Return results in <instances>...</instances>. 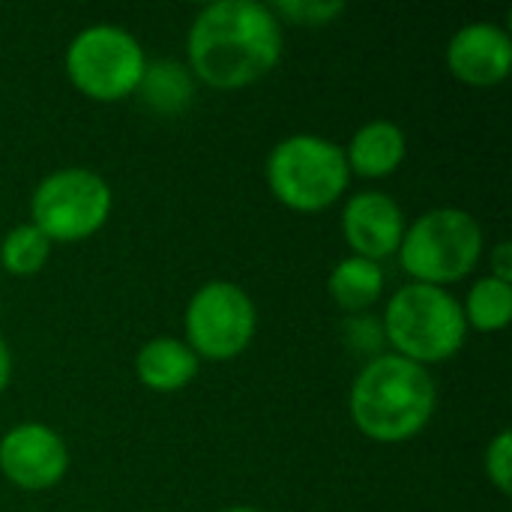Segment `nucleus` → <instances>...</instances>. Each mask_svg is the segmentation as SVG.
<instances>
[{
  "instance_id": "nucleus-7",
  "label": "nucleus",
  "mask_w": 512,
  "mask_h": 512,
  "mask_svg": "<svg viewBox=\"0 0 512 512\" xmlns=\"http://www.w3.org/2000/svg\"><path fill=\"white\" fill-rule=\"evenodd\" d=\"M111 204L114 195L102 174L90 168H60L33 189L30 216L51 243H81L105 228Z\"/></svg>"
},
{
  "instance_id": "nucleus-10",
  "label": "nucleus",
  "mask_w": 512,
  "mask_h": 512,
  "mask_svg": "<svg viewBox=\"0 0 512 512\" xmlns=\"http://www.w3.org/2000/svg\"><path fill=\"white\" fill-rule=\"evenodd\" d=\"M405 228V213L387 192H357L342 213V234L351 252L375 264L399 252Z\"/></svg>"
},
{
  "instance_id": "nucleus-12",
  "label": "nucleus",
  "mask_w": 512,
  "mask_h": 512,
  "mask_svg": "<svg viewBox=\"0 0 512 512\" xmlns=\"http://www.w3.org/2000/svg\"><path fill=\"white\" fill-rule=\"evenodd\" d=\"M408 156V138L402 126L393 120H369L363 123L345 150L348 171L366 180H381L399 171V165Z\"/></svg>"
},
{
  "instance_id": "nucleus-17",
  "label": "nucleus",
  "mask_w": 512,
  "mask_h": 512,
  "mask_svg": "<svg viewBox=\"0 0 512 512\" xmlns=\"http://www.w3.org/2000/svg\"><path fill=\"white\" fill-rule=\"evenodd\" d=\"M54 243L33 225H15L3 240H0V264L12 276H36L48 258H51Z\"/></svg>"
},
{
  "instance_id": "nucleus-1",
  "label": "nucleus",
  "mask_w": 512,
  "mask_h": 512,
  "mask_svg": "<svg viewBox=\"0 0 512 512\" xmlns=\"http://www.w3.org/2000/svg\"><path fill=\"white\" fill-rule=\"evenodd\" d=\"M282 45V24L267 3L219 0L189 27V72L213 90H240L279 66Z\"/></svg>"
},
{
  "instance_id": "nucleus-9",
  "label": "nucleus",
  "mask_w": 512,
  "mask_h": 512,
  "mask_svg": "<svg viewBox=\"0 0 512 512\" xmlns=\"http://www.w3.org/2000/svg\"><path fill=\"white\" fill-rule=\"evenodd\" d=\"M0 471L24 492L54 489L69 471L66 441L45 423H18L0 438Z\"/></svg>"
},
{
  "instance_id": "nucleus-11",
  "label": "nucleus",
  "mask_w": 512,
  "mask_h": 512,
  "mask_svg": "<svg viewBox=\"0 0 512 512\" xmlns=\"http://www.w3.org/2000/svg\"><path fill=\"white\" fill-rule=\"evenodd\" d=\"M447 66L456 81L468 87H495L512 69L510 33L489 21L465 24L447 45Z\"/></svg>"
},
{
  "instance_id": "nucleus-13",
  "label": "nucleus",
  "mask_w": 512,
  "mask_h": 512,
  "mask_svg": "<svg viewBox=\"0 0 512 512\" xmlns=\"http://www.w3.org/2000/svg\"><path fill=\"white\" fill-rule=\"evenodd\" d=\"M198 369L201 360L195 351L174 336H156L135 354V375L153 393H177L189 387Z\"/></svg>"
},
{
  "instance_id": "nucleus-15",
  "label": "nucleus",
  "mask_w": 512,
  "mask_h": 512,
  "mask_svg": "<svg viewBox=\"0 0 512 512\" xmlns=\"http://www.w3.org/2000/svg\"><path fill=\"white\" fill-rule=\"evenodd\" d=\"M138 93L144 99L147 108H153L156 114H180L195 93V78L189 72V66L177 63V60H153L147 63Z\"/></svg>"
},
{
  "instance_id": "nucleus-6",
  "label": "nucleus",
  "mask_w": 512,
  "mask_h": 512,
  "mask_svg": "<svg viewBox=\"0 0 512 512\" xmlns=\"http://www.w3.org/2000/svg\"><path fill=\"white\" fill-rule=\"evenodd\" d=\"M72 87L93 102H120L138 93L147 69L141 42L117 24H90L66 48Z\"/></svg>"
},
{
  "instance_id": "nucleus-5",
  "label": "nucleus",
  "mask_w": 512,
  "mask_h": 512,
  "mask_svg": "<svg viewBox=\"0 0 512 512\" xmlns=\"http://www.w3.org/2000/svg\"><path fill=\"white\" fill-rule=\"evenodd\" d=\"M399 264L420 285L462 282L483 258V228L462 207H435L405 228Z\"/></svg>"
},
{
  "instance_id": "nucleus-14",
  "label": "nucleus",
  "mask_w": 512,
  "mask_h": 512,
  "mask_svg": "<svg viewBox=\"0 0 512 512\" xmlns=\"http://www.w3.org/2000/svg\"><path fill=\"white\" fill-rule=\"evenodd\" d=\"M327 291L342 312H363L378 303L384 291V270L366 258H342L327 279Z\"/></svg>"
},
{
  "instance_id": "nucleus-2",
  "label": "nucleus",
  "mask_w": 512,
  "mask_h": 512,
  "mask_svg": "<svg viewBox=\"0 0 512 512\" xmlns=\"http://www.w3.org/2000/svg\"><path fill=\"white\" fill-rule=\"evenodd\" d=\"M348 408L354 426L369 441L405 444L432 423L438 387L429 369L399 354H381L354 378Z\"/></svg>"
},
{
  "instance_id": "nucleus-22",
  "label": "nucleus",
  "mask_w": 512,
  "mask_h": 512,
  "mask_svg": "<svg viewBox=\"0 0 512 512\" xmlns=\"http://www.w3.org/2000/svg\"><path fill=\"white\" fill-rule=\"evenodd\" d=\"M222 512H261V510H252V507H228V510Z\"/></svg>"
},
{
  "instance_id": "nucleus-3",
  "label": "nucleus",
  "mask_w": 512,
  "mask_h": 512,
  "mask_svg": "<svg viewBox=\"0 0 512 512\" xmlns=\"http://www.w3.org/2000/svg\"><path fill=\"white\" fill-rule=\"evenodd\" d=\"M384 336L399 357L429 369L465 348L468 324L462 303L447 288L411 282L387 303Z\"/></svg>"
},
{
  "instance_id": "nucleus-16",
  "label": "nucleus",
  "mask_w": 512,
  "mask_h": 512,
  "mask_svg": "<svg viewBox=\"0 0 512 512\" xmlns=\"http://www.w3.org/2000/svg\"><path fill=\"white\" fill-rule=\"evenodd\" d=\"M465 324L480 333H501L512 321V285L495 276H483L465 297Z\"/></svg>"
},
{
  "instance_id": "nucleus-4",
  "label": "nucleus",
  "mask_w": 512,
  "mask_h": 512,
  "mask_svg": "<svg viewBox=\"0 0 512 512\" xmlns=\"http://www.w3.org/2000/svg\"><path fill=\"white\" fill-rule=\"evenodd\" d=\"M351 183L345 150L321 135L300 132L282 138L267 156V186L294 213L333 207Z\"/></svg>"
},
{
  "instance_id": "nucleus-21",
  "label": "nucleus",
  "mask_w": 512,
  "mask_h": 512,
  "mask_svg": "<svg viewBox=\"0 0 512 512\" xmlns=\"http://www.w3.org/2000/svg\"><path fill=\"white\" fill-rule=\"evenodd\" d=\"M9 378H12V354H9V345L0 336V393L9 387Z\"/></svg>"
},
{
  "instance_id": "nucleus-20",
  "label": "nucleus",
  "mask_w": 512,
  "mask_h": 512,
  "mask_svg": "<svg viewBox=\"0 0 512 512\" xmlns=\"http://www.w3.org/2000/svg\"><path fill=\"white\" fill-rule=\"evenodd\" d=\"M489 276H495V279L510 282L512 285V243H507V240H501L492 249V273Z\"/></svg>"
},
{
  "instance_id": "nucleus-8",
  "label": "nucleus",
  "mask_w": 512,
  "mask_h": 512,
  "mask_svg": "<svg viewBox=\"0 0 512 512\" xmlns=\"http://www.w3.org/2000/svg\"><path fill=\"white\" fill-rule=\"evenodd\" d=\"M186 345L198 360L225 363L240 357L258 327V312L252 297L225 279H213L201 285L186 306Z\"/></svg>"
},
{
  "instance_id": "nucleus-18",
  "label": "nucleus",
  "mask_w": 512,
  "mask_h": 512,
  "mask_svg": "<svg viewBox=\"0 0 512 512\" xmlns=\"http://www.w3.org/2000/svg\"><path fill=\"white\" fill-rule=\"evenodd\" d=\"M273 15L288 24H300V27H324V24H333L342 12H345V3L339 0H279L270 6Z\"/></svg>"
},
{
  "instance_id": "nucleus-19",
  "label": "nucleus",
  "mask_w": 512,
  "mask_h": 512,
  "mask_svg": "<svg viewBox=\"0 0 512 512\" xmlns=\"http://www.w3.org/2000/svg\"><path fill=\"white\" fill-rule=\"evenodd\" d=\"M486 477L501 495L512 492V435L507 429H501L486 447Z\"/></svg>"
}]
</instances>
